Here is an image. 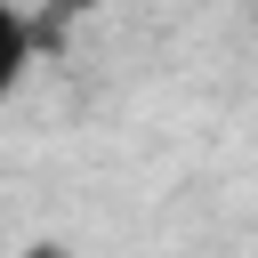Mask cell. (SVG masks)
Instances as JSON below:
<instances>
[{
	"instance_id": "obj_1",
	"label": "cell",
	"mask_w": 258,
	"mask_h": 258,
	"mask_svg": "<svg viewBox=\"0 0 258 258\" xmlns=\"http://www.w3.org/2000/svg\"><path fill=\"white\" fill-rule=\"evenodd\" d=\"M32 48H40V32H32V16L16 8V0H0V105L24 89V73H32Z\"/></svg>"
},
{
	"instance_id": "obj_2",
	"label": "cell",
	"mask_w": 258,
	"mask_h": 258,
	"mask_svg": "<svg viewBox=\"0 0 258 258\" xmlns=\"http://www.w3.org/2000/svg\"><path fill=\"white\" fill-rule=\"evenodd\" d=\"M89 8H113V0H56V16H89Z\"/></svg>"
}]
</instances>
